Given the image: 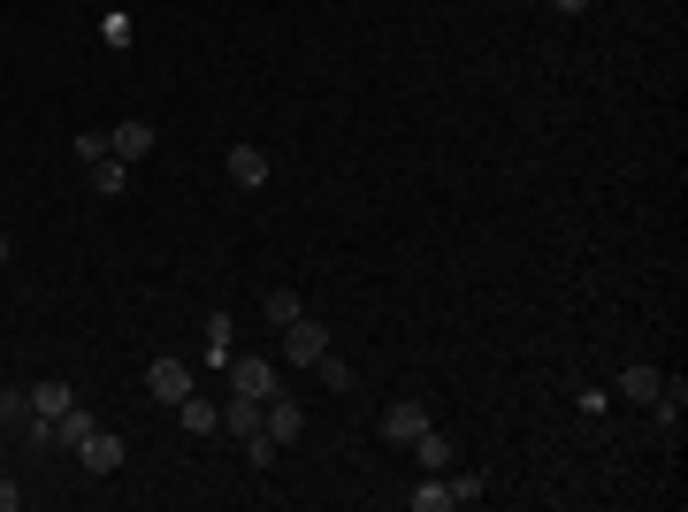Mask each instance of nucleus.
<instances>
[{
  "mask_svg": "<svg viewBox=\"0 0 688 512\" xmlns=\"http://www.w3.org/2000/svg\"><path fill=\"white\" fill-rule=\"evenodd\" d=\"M222 375H230V390H237V398H260V405H268V398L284 390V375H276V359H253V352H245V359H230Z\"/></svg>",
  "mask_w": 688,
  "mask_h": 512,
  "instance_id": "f257e3e1",
  "label": "nucleus"
},
{
  "mask_svg": "<svg viewBox=\"0 0 688 512\" xmlns=\"http://www.w3.org/2000/svg\"><path fill=\"white\" fill-rule=\"evenodd\" d=\"M322 352H330V330H322L314 314H299V322H284V359H291V367H314Z\"/></svg>",
  "mask_w": 688,
  "mask_h": 512,
  "instance_id": "f03ea898",
  "label": "nucleus"
},
{
  "mask_svg": "<svg viewBox=\"0 0 688 512\" xmlns=\"http://www.w3.org/2000/svg\"><path fill=\"white\" fill-rule=\"evenodd\" d=\"M146 398H154V405H184V398H191V367H184V359H154V367H146Z\"/></svg>",
  "mask_w": 688,
  "mask_h": 512,
  "instance_id": "7ed1b4c3",
  "label": "nucleus"
},
{
  "mask_svg": "<svg viewBox=\"0 0 688 512\" xmlns=\"http://www.w3.org/2000/svg\"><path fill=\"white\" fill-rule=\"evenodd\" d=\"M154 146H162V131H154V123H115V131H108V154H115V162H131V169H138Z\"/></svg>",
  "mask_w": 688,
  "mask_h": 512,
  "instance_id": "20e7f679",
  "label": "nucleus"
},
{
  "mask_svg": "<svg viewBox=\"0 0 688 512\" xmlns=\"http://www.w3.org/2000/svg\"><path fill=\"white\" fill-rule=\"evenodd\" d=\"M77 467H85V475H115V467H123V436H115V428H92V436L77 444Z\"/></svg>",
  "mask_w": 688,
  "mask_h": 512,
  "instance_id": "39448f33",
  "label": "nucleus"
},
{
  "mask_svg": "<svg viewBox=\"0 0 688 512\" xmlns=\"http://www.w3.org/2000/svg\"><path fill=\"white\" fill-rule=\"evenodd\" d=\"M260 428H268L276 444H299V436H307V413H299V405H291L284 390H276V398L260 405Z\"/></svg>",
  "mask_w": 688,
  "mask_h": 512,
  "instance_id": "423d86ee",
  "label": "nucleus"
},
{
  "mask_svg": "<svg viewBox=\"0 0 688 512\" xmlns=\"http://www.w3.org/2000/svg\"><path fill=\"white\" fill-rule=\"evenodd\" d=\"M421 428H429V405H413V398H398V405L382 413V444H398V452H406Z\"/></svg>",
  "mask_w": 688,
  "mask_h": 512,
  "instance_id": "0eeeda50",
  "label": "nucleus"
},
{
  "mask_svg": "<svg viewBox=\"0 0 688 512\" xmlns=\"http://www.w3.org/2000/svg\"><path fill=\"white\" fill-rule=\"evenodd\" d=\"M69 405H77V390H69V382H54V375H46V382H31V421H62Z\"/></svg>",
  "mask_w": 688,
  "mask_h": 512,
  "instance_id": "6e6552de",
  "label": "nucleus"
},
{
  "mask_svg": "<svg viewBox=\"0 0 688 512\" xmlns=\"http://www.w3.org/2000/svg\"><path fill=\"white\" fill-rule=\"evenodd\" d=\"M230 183H237V191H260V183H268V154H260V146H230Z\"/></svg>",
  "mask_w": 688,
  "mask_h": 512,
  "instance_id": "1a4fd4ad",
  "label": "nucleus"
},
{
  "mask_svg": "<svg viewBox=\"0 0 688 512\" xmlns=\"http://www.w3.org/2000/svg\"><path fill=\"white\" fill-rule=\"evenodd\" d=\"M85 183H92L100 199H115V191L131 183V162H115V154H100V162H85Z\"/></svg>",
  "mask_w": 688,
  "mask_h": 512,
  "instance_id": "9d476101",
  "label": "nucleus"
},
{
  "mask_svg": "<svg viewBox=\"0 0 688 512\" xmlns=\"http://www.w3.org/2000/svg\"><path fill=\"white\" fill-rule=\"evenodd\" d=\"M658 382H666V375H658V367H643V359H635V367H620V398H628V405H651V398H658Z\"/></svg>",
  "mask_w": 688,
  "mask_h": 512,
  "instance_id": "9b49d317",
  "label": "nucleus"
},
{
  "mask_svg": "<svg viewBox=\"0 0 688 512\" xmlns=\"http://www.w3.org/2000/svg\"><path fill=\"white\" fill-rule=\"evenodd\" d=\"M406 452L421 459V475H444V467H452V436H436V428H421V436H413Z\"/></svg>",
  "mask_w": 688,
  "mask_h": 512,
  "instance_id": "f8f14e48",
  "label": "nucleus"
},
{
  "mask_svg": "<svg viewBox=\"0 0 688 512\" xmlns=\"http://www.w3.org/2000/svg\"><path fill=\"white\" fill-rule=\"evenodd\" d=\"M176 413H184V428H191V436H214V428H222V405H214V398H199V390H191Z\"/></svg>",
  "mask_w": 688,
  "mask_h": 512,
  "instance_id": "ddd939ff",
  "label": "nucleus"
},
{
  "mask_svg": "<svg viewBox=\"0 0 688 512\" xmlns=\"http://www.w3.org/2000/svg\"><path fill=\"white\" fill-rule=\"evenodd\" d=\"M46 428H54V444H62V452H77V444H85V436H92L100 421H92L85 405H69V413H62V421H46Z\"/></svg>",
  "mask_w": 688,
  "mask_h": 512,
  "instance_id": "4468645a",
  "label": "nucleus"
},
{
  "mask_svg": "<svg viewBox=\"0 0 688 512\" xmlns=\"http://www.w3.org/2000/svg\"><path fill=\"white\" fill-rule=\"evenodd\" d=\"M406 505H413V512H452V505H459V498H452V475H444V482H436V475H421V490H413Z\"/></svg>",
  "mask_w": 688,
  "mask_h": 512,
  "instance_id": "2eb2a0df",
  "label": "nucleus"
},
{
  "mask_svg": "<svg viewBox=\"0 0 688 512\" xmlns=\"http://www.w3.org/2000/svg\"><path fill=\"white\" fill-rule=\"evenodd\" d=\"M260 314H268V322H276V330H284V322H299V314H307V299H299V291H291V283H276V291H268V299H260Z\"/></svg>",
  "mask_w": 688,
  "mask_h": 512,
  "instance_id": "dca6fc26",
  "label": "nucleus"
},
{
  "mask_svg": "<svg viewBox=\"0 0 688 512\" xmlns=\"http://www.w3.org/2000/svg\"><path fill=\"white\" fill-rule=\"evenodd\" d=\"M222 428H230V436H253V428H260V398H237V390H230V405H222Z\"/></svg>",
  "mask_w": 688,
  "mask_h": 512,
  "instance_id": "f3484780",
  "label": "nucleus"
},
{
  "mask_svg": "<svg viewBox=\"0 0 688 512\" xmlns=\"http://www.w3.org/2000/svg\"><path fill=\"white\" fill-rule=\"evenodd\" d=\"M237 444H245V467H253V475H268V467H276V452H284L268 428H253V436H237Z\"/></svg>",
  "mask_w": 688,
  "mask_h": 512,
  "instance_id": "a211bd4d",
  "label": "nucleus"
},
{
  "mask_svg": "<svg viewBox=\"0 0 688 512\" xmlns=\"http://www.w3.org/2000/svg\"><path fill=\"white\" fill-rule=\"evenodd\" d=\"M0 421H8V428L31 421V382H8V390H0Z\"/></svg>",
  "mask_w": 688,
  "mask_h": 512,
  "instance_id": "6ab92c4d",
  "label": "nucleus"
},
{
  "mask_svg": "<svg viewBox=\"0 0 688 512\" xmlns=\"http://www.w3.org/2000/svg\"><path fill=\"white\" fill-rule=\"evenodd\" d=\"M207 367H230V314H207Z\"/></svg>",
  "mask_w": 688,
  "mask_h": 512,
  "instance_id": "aec40b11",
  "label": "nucleus"
},
{
  "mask_svg": "<svg viewBox=\"0 0 688 512\" xmlns=\"http://www.w3.org/2000/svg\"><path fill=\"white\" fill-rule=\"evenodd\" d=\"M314 375H322V382H330V390H352V367H344V359H337V344H330V352H322V359H314Z\"/></svg>",
  "mask_w": 688,
  "mask_h": 512,
  "instance_id": "412c9836",
  "label": "nucleus"
},
{
  "mask_svg": "<svg viewBox=\"0 0 688 512\" xmlns=\"http://www.w3.org/2000/svg\"><path fill=\"white\" fill-rule=\"evenodd\" d=\"M482 490H490L482 475H452V498H459V505H482Z\"/></svg>",
  "mask_w": 688,
  "mask_h": 512,
  "instance_id": "4be33fe9",
  "label": "nucleus"
},
{
  "mask_svg": "<svg viewBox=\"0 0 688 512\" xmlns=\"http://www.w3.org/2000/svg\"><path fill=\"white\" fill-rule=\"evenodd\" d=\"M108 154V131H77V162H100Z\"/></svg>",
  "mask_w": 688,
  "mask_h": 512,
  "instance_id": "5701e85b",
  "label": "nucleus"
},
{
  "mask_svg": "<svg viewBox=\"0 0 688 512\" xmlns=\"http://www.w3.org/2000/svg\"><path fill=\"white\" fill-rule=\"evenodd\" d=\"M15 505H23V490H15V482L0 475V512H15Z\"/></svg>",
  "mask_w": 688,
  "mask_h": 512,
  "instance_id": "b1692460",
  "label": "nucleus"
},
{
  "mask_svg": "<svg viewBox=\"0 0 688 512\" xmlns=\"http://www.w3.org/2000/svg\"><path fill=\"white\" fill-rule=\"evenodd\" d=\"M551 8H558V15H581V8H589V0H551Z\"/></svg>",
  "mask_w": 688,
  "mask_h": 512,
  "instance_id": "393cba45",
  "label": "nucleus"
},
{
  "mask_svg": "<svg viewBox=\"0 0 688 512\" xmlns=\"http://www.w3.org/2000/svg\"><path fill=\"white\" fill-rule=\"evenodd\" d=\"M0 260H8V237H0Z\"/></svg>",
  "mask_w": 688,
  "mask_h": 512,
  "instance_id": "a878e982",
  "label": "nucleus"
}]
</instances>
